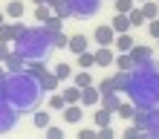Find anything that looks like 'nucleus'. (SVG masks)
I'll return each mask as SVG.
<instances>
[{
	"label": "nucleus",
	"mask_w": 159,
	"mask_h": 139,
	"mask_svg": "<svg viewBox=\"0 0 159 139\" xmlns=\"http://www.w3.org/2000/svg\"><path fill=\"white\" fill-rule=\"evenodd\" d=\"M125 93L130 96L136 107H145L151 110L159 104V70L156 64H136L133 70L127 72V81H125Z\"/></svg>",
	"instance_id": "1"
},
{
	"label": "nucleus",
	"mask_w": 159,
	"mask_h": 139,
	"mask_svg": "<svg viewBox=\"0 0 159 139\" xmlns=\"http://www.w3.org/2000/svg\"><path fill=\"white\" fill-rule=\"evenodd\" d=\"M3 90H6V99L12 101L15 110H32L41 99V81L32 76L29 70L23 72H9L3 78Z\"/></svg>",
	"instance_id": "2"
},
{
	"label": "nucleus",
	"mask_w": 159,
	"mask_h": 139,
	"mask_svg": "<svg viewBox=\"0 0 159 139\" xmlns=\"http://www.w3.org/2000/svg\"><path fill=\"white\" fill-rule=\"evenodd\" d=\"M12 44H15L17 52L26 55V61H32V58H46V52L52 49V32H46L43 23H41V26H35V29H23Z\"/></svg>",
	"instance_id": "3"
},
{
	"label": "nucleus",
	"mask_w": 159,
	"mask_h": 139,
	"mask_svg": "<svg viewBox=\"0 0 159 139\" xmlns=\"http://www.w3.org/2000/svg\"><path fill=\"white\" fill-rule=\"evenodd\" d=\"M15 119H17V110L12 107V101H9V99H0V133L12 131Z\"/></svg>",
	"instance_id": "4"
},
{
	"label": "nucleus",
	"mask_w": 159,
	"mask_h": 139,
	"mask_svg": "<svg viewBox=\"0 0 159 139\" xmlns=\"http://www.w3.org/2000/svg\"><path fill=\"white\" fill-rule=\"evenodd\" d=\"M70 6H72V15L75 17H90V15L98 12L101 0H70Z\"/></svg>",
	"instance_id": "5"
},
{
	"label": "nucleus",
	"mask_w": 159,
	"mask_h": 139,
	"mask_svg": "<svg viewBox=\"0 0 159 139\" xmlns=\"http://www.w3.org/2000/svg\"><path fill=\"white\" fill-rule=\"evenodd\" d=\"M93 38H96L98 46H113V41H116V29H113L110 23H101V26H96Z\"/></svg>",
	"instance_id": "6"
},
{
	"label": "nucleus",
	"mask_w": 159,
	"mask_h": 139,
	"mask_svg": "<svg viewBox=\"0 0 159 139\" xmlns=\"http://www.w3.org/2000/svg\"><path fill=\"white\" fill-rule=\"evenodd\" d=\"M3 64H6L9 72H23V70H26V55L17 52V49H12V52H9V58H6Z\"/></svg>",
	"instance_id": "7"
},
{
	"label": "nucleus",
	"mask_w": 159,
	"mask_h": 139,
	"mask_svg": "<svg viewBox=\"0 0 159 139\" xmlns=\"http://www.w3.org/2000/svg\"><path fill=\"white\" fill-rule=\"evenodd\" d=\"M61 113H64V122H67V125H78L84 119V104H81V101H78V104H67Z\"/></svg>",
	"instance_id": "8"
},
{
	"label": "nucleus",
	"mask_w": 159,
	"mask_h": 139,
	"mask_svg": "<svg viewBox=\"0 0 159 139\" xmlns=\"http://www.w3.org/2000/svg\"><path fill=\"white\" fill-rule=\"evenodd\" d=\"M23 29H26V26H23L20 21H15V23H3V26H0V41H9V44H12Z\"/></svg>",
	"instance_id": "9"
},
{
	"label": "nucleus",
	"mask_w": 159,
	"mask_h": 139,
	"mask_svg": "<svg viewBox=\"0 0 159 139\" xmlns=\"http://www.w3.org/2000/svg\"><path fill=\"white\" fill-rule=\"evenodd\" d=\"M81 104H84V107H96V104H101V90L93 87V84L84 87V90H81Z\"/></svg>",
	"instance_id": "10"
},
{
	"label": "nucleus",
	"mask_w": 159,
	"mask_h": 139,
	"mask_svg": "<svg viewBox=\"0 0 159 139\" xmlns=\"http://www.w3.org/2000/svg\"><path fill=\"white\" fill-rule=\"evenodd\" d=\"M130 58H133L136 64H148V61L153 58V49H151V46H142V44H136L133 49H130Z\"/></svg>",
	"instance_id": "11"
},
{
	"label": "nucleus",
	"mask_w": 159,
	"mask_h": 139,
	"mask_svg": "<svg viewBox=\"0 0 159 139\" xmlns=\"http://www.w3.org/2000/svg\"><path fill=\"white\" fill-rule=\"evenodd\" d=\"M113 46H116V52H130V49L136 46V41L130 38V32H119L116 41H113Z\"/></svg>",
	"instance_id": "12"
},
{
	"label": "nucleus",
	"mask_w": 159,
	"mask_h": 139,
	"mask_svg": "<svg viewBox=\"0 0 159 139\" xmlns=\"http://www.w3.org/2000/svg\"><path fill=\"white\" fill-rule=\"evenodd\" d=\"M113 49L110 46H98L96 49V67H113Z\"/></svg>",
	"instance_id": "13"
},
{
	"label": "nucleus",
	"mask_w": 159,
	"mask_h": 139,
	"mask_svg": "<svg viewBox=\"0 0 159 139\" xmlns=\"http://www.w3.org/2000/svg\"><path fill=\"white\" fill-rule=\"evenodd\" d=\"M145 131L151 133V136H159V104L151 107V113H148V125H145Z\"/></svg>",
	"instance_id": "14"
},
{
	"label": "nucleus",
	"mask_w": 159,
	"mask_h": 139,
	"mask_svg": "<svg viewBox=\"0 0 159 139\" xmlns=\"http://www.w3.org/2000/svg\"><path fill=\"white\" fill-rule=\"evenodd\" d=\"M87 46H90L87 35H72V38H70V46H67V49L78 55V52H84V49H87Z\"/></svg>",
	"instance_id": "15"
},
{
	"label": "nucleus",
	"mask_w": 159,
	"mask_h": 139,
	"mask_svg": "<svg viewBox=\"0 0 159 139\" xmlns=\"http://www.w3.org/2000/svg\"><path fill=\"white\" fill-rule=\"evenodd\" d=\"M110 26L116 29V35H119V32H130V29H133V26H130V17H127V15H121V12H116V17H113V23H110Z\"/></svg>",
	"instance_id": "16"
},
{
	"label": "nucleus",
	"mask_w": 159,
	"mask_h": 139,
	"mask_svg": "<svg viewBox=\"0 0 159 139\" xmlns=\"http://www.w3.org/2000/svg\"><path fill=\"white\" fill-rule=\"evenodd\" d=\"M136 67V61L130 58V52H119V58H116V70H121V72H130Z\"/></svg>",
	"instance_id": "17"
},
{
	"label": "nucleus",
	"mask_w": 159,
	"mask_h": 139,
	"mask_svg": "<svg viewBox=\"0 0 159 139\" xmlns=\"http://www.w3.org/2000/svg\"><path fill=\"white\" fill-rule=\"evenodd\" d=\"M58 84H61V78L55 76V72H46V76L41 78V90H43V93H52V90H58Z\"/></svg>",
	"instance_id": "18"
},
{
	"label": "nucleus",
	"mask_w": 159,
	"mask_h": 139,
	"mask_svg": "<svg viewBox=\"0 0 159 139\" xmlns=\"http://www.w3.org/2000/svg\"><path fill=\"white\" fill-rule=\"evenodd\" d=\"M127 17H130V26H133V29H139V26H145V23H148L145 12H142V9H136V6L127 12Z\"/></svg>",
	"instance_id": "19"
},
{
	"label": "nucleus",
	"mask_w": 159,
	"mask_h": 139,
	"mask_svg": "<svg viewBox=\"0 0 159 139\" xmlns=\"http://www.w3.org/2000/svg\"><path fill=\"white\" fill-rule=\"evenodd\" d=\"M78 67L81 70H93V67H96V52H90V49L78 52Z\"/></svg>",
	"instance_id": "20"
},
{
	"label": "nucleus",
	"mask_w": 159,
	"mask_h": 139,
	"mask_svg": "<svg viewBox=\"0 0 159 139\" xmlns=\"http://www.w3.org/2000/svg\"><path fill=\"white\" fill-rule=\"evenodd\" d=\"M52 12L61 17V21H67V17H72V6H70V0H58V3L52 6Z\"/></svg>",
	"instance_id": "21"
},
{
	"label": "nucleus",
	"mask_w": 159,
	"mask_h": 139,
	"mask_svg": "<svg viewBox=\"0 0 159 139\" xmlns=\"http://www.w3.org/2000/svg\"><path fill=\"white\" fill-rule=\"evenodd\" d=\"M110 122H113V110H107V107L98 104V110H96V127H104Z\"/></svg>",
	"instance_id": "22"
},
{
	"label": "nucleus",
	"mask_w": 159,
	"mask_h": 139,
	"mask_svg": "<svg viewBox=\"0 0 159 139\" xmlns=\"http://www.w3.org/2000/svg\"><path fill=\"white\" fill-rule=\"evenodd\" d=\"M6 17H12V21H20L23 17V3L20 0H12V3L6 6Z\"/></svg>",
	"instance_id": "23"
},
{
	"label": "nucleus",
	"mask_w": 159,
	"mask_h": 139,
	"mask_svg": "<svg viewBox=\"0 0 159 139\" xmlns=\"http://www.w3.org/2000/svg\"><path fill=\"white\" fill-rule=\"evenodd\" d=\"M142 12L148 21H153V17H159V0H145L142 3Z\"/></svg>",
	"instance_id": "24"
},
{
	"label": "nucleus",
	"mask_w": 159,
	"mask_h": 139,
	"mask_svg": "<svg viewBox=\"0 0 159 139\" xmlns=\"http://www.w3.org/2000/svg\"><path fill=\"white\" fill-rule=\"evenodd\" d=\"M52 15H55V12H52V6H49V3H38V9H35V21H41V23H43V21H49Z\"/></svg>",
	"instance_id": "25"
},
{
	"label": "nucleus",
	"mask_w": 159,
	"mask_h": 139,
	"mask_svg": "<svg viewBox=\"0 0 159 139\" xmlns=\"http://www.w3.org/2000/svg\"><path fill=\"white\" fill-rule=\"evenodd\" d=\"M61 93H64V99H67V104H78V101H81V87H78V84L61 90Z\"/></svg>",
	"instance_id": "26"
},
{
	"label": "nucleus",
	"mask_w": 159,
	"mask_h": 139,
	"mask_svg": "<svg viewBox=\"0 0 159 139\" xmlns=\"http://www.w3.org/2000/svg\"><path fill=\"white\" fill-rule=\"evenodd\" d=\"M101 107H107V110H113V113H116L119 96H116V93H101Z\"/></svg>",
	"instance_id": "27"
},
{
	"label": "nucleus",
	"mask_w": 159,
	"mask_h": 139,
	"mask_svg": "<svg viewBox=\"0 0 159 139\" xmlns=\"http://www.w3.org/2000/svg\"><path fill=\"white\" fill-rule=\"evenodd\" d=\"M64 107H67L64 93H52V96H49V110H64Z\"/></svg>",
	"instance_id": "28"
},
{
	"label": "nucleus",
	"mask_w": 159,
	"mask_h": 139,
	"mask_svg": "<svg viewBox=\"0 0 159 139\" xmlns=\"http://www.w3.org/2000/svg\"><path fill=\"white\" fill-rule=\"evenodd\" d=\"M55 76H58L61 81H67V78H72V67H70V64H55Z\"/></svg>",
	"instance_id": "29"
},
{
	"label": "nucleus",
	"mask_w": 159,
	"mask_h": 139,
	"mask_svg": "<svg viewBox=\"0 0 159 139\" xmlns=\"http://www.w3.org/2000/svg\"><path fill=\"white\" fill-rule=\"evenodd\" d=\"M75 84H78L81 90L93 84V76H90V70H81V72H75Z\"/></svg>",
	"instance_id": "30"
},
{
	"label": "nucleus",
	"mask_w": 159,
	"mask_h": 139,
	"mask_svg": "<svg viewBox=\"0 0 159 139\" xmlns=\"http://www.w3.org/2000/svg\"><path fill=\"white\" fill-rule=\"evenodd\" d=\"M52 46H55V49H67V46H70V38L64 32H55L52 35Z\"/></svg>",
	"instance_id": "31"
},
{
	"label": "nucleus",
	"mask_w": 159,
	"mask_h": 139,
	"mask_svg": "<svg viewBox=\"0 0 159 139\" xmlns=\"http://www.w3.org/2000/svg\"><path fill=\"white\" fill-rule=\"evenodd\" d=\"M43 29H46V32H52V35H55V32H61V17H58V15H52L49 21H43Z\"/></svg>",
	"instance_id": "32"
},
{
	"label": "nucleus",
	"mask_w": 159,
	"mask_h": 139,
	"mask_svg": "<svg viewBox=\"0 0 159 139\" xmlns=\"http://www.w3.org/2000/svg\"><path fill=\"white\" fill-rule=\"evenodd\" d=\"M116 113L121 116V119H133V113H136V104L130 101V104H119L116 107Z\"/></svg>",
	"instance_id": "33"
},
{
	"label": "nucleus",
	"mask_w": 159,
	"mask_h": 139,
	"mask_svg": "<svg viewBox=\"0 0 159 139\" xmlns=\"http://www.w3.org/2000/svg\"><path fill=\"white\" fill-rule=\"evenodd\" d=\"M46 125H49V110H38L35 113V127H43L46 131Z\"/></svg>",
	"instance_id": "34"
},
{
	"label": "nucleus",
	"mask_w": 159,
	"mask_h": 139,
	"mask_svg": "<svg viewBox=\"0 0 159 139\" xmlns=\"http://www.w3.org/2000/svg\"><path fill=\"white\" fill-rule=\"evenodd\" d=\"M113 3H116V12H121V15H127L130 9L136 6V0H113Z\"/></svg>",
	"instance_id": "35"
},
{
	"label": "nucleus",
	"mask_w": 159,
	"mask_h": 139,
	"mask_svg": "<svg viewBox=\"0 0 159 139\" xmlns=\"http://www.w3.org/2000/svg\"><path fill=\"white\" fill-rule=\"evenodd\" d=\"M9 52H12V46H9V41H0V64H3L9 58Z\"/></svg>",
	"instance_id": "36"
},
{
	"label": "nucleus",
	"mask_w": 159,
	"mask_h": 139,
	"mask_svg": "<svg viewBox=\"0 0 159 139\" xmlns=\"http://www.w3.org/2000/svg\"><path fill=\"white\" fill-rule=\"evenodd\" d=\"M148 32H151V35H153V38L159 41V17H153V21H151V23H148Z\"/></svg>",
	"instance_id": "37"
},
{
	"label": "nucleus",
	"mask_w": 159,
	"mask_h": 139,
	"mask_svg": "<svg viewBox=\"0 0 159 139\" xmlns=\"http://www.w3.org/2000/svg\"><path fill=\"white\" fill-rule=\"evenodd\" d=\"M93 136H98V131H93V127H81L78 131V139H93Z\"/></svg>",
	"instance_id": "38"
},
{
	"label": "nucleus",
	"mask_w": 159,
	"mask_h": 139,
	"mask_svg": "<svg viewBox=\"0 0 159 139\" xmlns=\"http://www.w3.org/2000/svg\"><path fill=\"white\" fill-rule=\"evenodd\" d=\"M64 131H61V127H52V125H46V136H49V139H58Z\"/></svg>",
	"instance_id": "39"
},
{
	"label": "nucleus",
	"mask_w": 159,
	"mask_h": 139,
	"mask_svg": "<svg viewBox=\"0 0 159 139\" xmlns=\"http://www.w3.org/2000/svg\"><path fill=\"white\" fill-rule=\"evenodd\" d=\"M98 136H101V139H110V136H113V127H110V125L98 127Z\"/></svg>",
	"instance_id": "40"
},
{
	"label": "nucleus",
	"mask_w": 159,
	"mask_h": 139,
	"mask_svg": "<svg viewBox=\"0 0 159 139\" xmlns=\"http://www.w3.org/2000/svg\"><path fill=\"white\" fill-rule=\"evenodd\" d=\"M125 136H130V139H136V136H142V127L139 125H133V127H127V133Z\"/></svg>",
	"instance_id": "41"
},
{
	"label": "nucleus",
	"mask_w": 159,
	"mask_h": 139,
	"mask_svg": "<svg viewBox=\"0 0 159 139\" xmlns=\"http://www.w3.org/2000/svg\"><path fill=\"white\" fill-rule=\"evenodd\" d=\"M6 23V12H0V26H3Z\"/></svg>",
	"instance_id": "42"
},
{
	"label": "nucleus",
	"mask_w": 159,
	"mask_h": 139,
	"mask_svg": "<svg viewBox=\"0 0 159 139\" xmlns=\"http://www.w3.org/2000/svg\"><path fill=\"white\" fill-rule=\"evenodd\" d=\"M35 3H46V0H35Z\"/></svg>",
	"instance_id": "43"
},
{
	"label": "nucleus",
	"mask_w": 159,
	"mask_h": 139,
	"mask_svg": "<svg viewBox=\"0 0 159 139\" xmlns=\"http://www.w3.org/2000/svg\"><path fill=\"white\" fill-rule=\"evenodd\" d=\"M136 3H145V0H136Z\"/></svg>",
	"instance_id": "44"
}]
</instances>
